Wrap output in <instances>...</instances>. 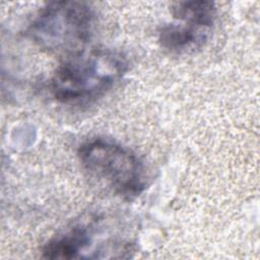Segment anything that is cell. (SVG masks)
Masks as SVG:
<instances>
[{
	"mask_svg": "<svg viewBox=\"0 0 260 260\" xmlns=\"http://www.w3.org/2000/svg\"><path fill=\"white\" fill-rule=\"evenodd\" d=\"M216 7L210 1H179L171 6L172 15L186 24L210 29L216 18Z\"/></svg>",
	"mask_w": 260,
	"mask_h": 260,
	"instance_id": "8992f818",
	"label": "cell"
},
{
	"mask_svg": "<svg viewBox=\"0 0 260 260\" xmlns=\"http://www.w3.org/2000/svg\"><path fill=\"white\" fill-rule=\"evenodd\" d=\"M128 70V61L117 51L84 49L63 58L51 78V92L62 104L95 101L110 90Z\"/></svg>",
	"mask_w": 260,
	"mask_h": 260,
	"instance_id": "6da1fadb",
	"label": "cell"
},
{
	"mask_svg": "<svg viewBox=\"0 0 260 260\" xmlns=\"http://www.w3.org/2000/svg\"><path fill=\"white\" fill-rule=\"evenodd\" d=\"M88 226L75 225L67 233L48 241L42 248V257L47 259L82 258L91 243Z\"/></svg>",
	"mask_w": 260,
	"mask_h": 260,
	"instance_id": "277c9868",
	"label": "cell"
},
{
	"mask_svg": "<svg viewBox=\"0 0 260 260\" xmlns=\"http://www.w3.org/2000/svg\"><path fill=\"white\" fill-rule=\"evenodd\" d=\"M209 30L186 23H171L160 27L158 42L174 53H186L199 49L207 40Z\"/></svg>",
	"mask_w": 260,
	"mask_h": 260,
	"instance_id": "5b68a950",
	"label": "cell"
},
{
	"mask_svg": "<svg viewBox=\"0 0 260 260\" xmlns=\"http://www.w3.org/2000/svg\"><path fill=\"white\" fill-rule=\"evenodd\" d=\"M95 19V11L87 2L54 1L42 7L26 34L42 50L65 58L86 49Z\"/></svg>",
	"mask_w": 260,
	"mask_h": 260,
	"instance_id": "7a4b0ae2",
	"label": "cell"
},
{
	"mask_svg": "<svg viewBox=\"0 0 260 260\" xmlns=\"http://www.w3.org/2000/svg\"><path fill=\"white\" fill-rule=\"evenodd\" d=\"M77 156L82 168L106 183L126 200L138 197L146 187L145 167L128 147L107 138L95 137L81 143Z\"/></svg>",
	"mask_w": 260,
	"mask_h": 260,
	"instance_id": "3957f363",
	"label": "cell"
}]
</instances>
